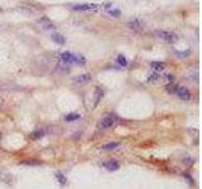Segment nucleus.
Here are the masks:
<instances>
[{
	"instance_id": "17",
	"label": "nucleus",
	"mask_w": 202,
	"mask_h": 189,
	"mask_svg": "<svg viewBox=\"0 0 202 189\" xmlns=\"http://www.w3.org/2000/svg\"><path fill=\"white\" fill-rule=\"evenodd\" d=\"M102 96H104V92L101 91L100 88H97V90H96V105H97V102L101 100V97H102Z\"/></svg>"
},
{
	"instance_id": "20",
	"label": "nucleus",
	"mask_w": 202,
	"mask_h": 189,
	"mask_svg": "<svg viewBox=\"0 0 202 189\" xmlns=\"http://www.w3.org/2000/svg\"><path fill=\"white\" fill-rule=\"evenodd\" d=\"M158 78H161V77H159V74L158 73H153V74H150L148 77V81H157Z\"/></svg>"
},
{
	"instance_id": "12",
	"label": "nucleus",
	"mask_w": 202,
	"mask_h": 189,
	"mask_svg": "<svg viewBox=\"0 0 202 189\" xmlns=\"http://www.w3.org/2000/svg\"><path fill=\"white\" fill-rule=\"evenodd\" d=\"M119 142H116V141H112V142H107V144H105L102 145V149L104 150H114V149H116V148H119Z\"/></svg>"
},
{
	"instance_id": "1",
	"label": "nucleus",
	"mask_w": 202,
	"mask_h": 189,
	"mask_svg": "<svg viewBox=\"0 0 202 189\" xmlns=\"http://www.w3.org/2000/svg\"><path fill=\"white\" fill-rule=\"evenodd\" d=\"M61 61L65 63H68V64H85L86 63V58L82 56H78V54H73L71 52H63L61 53Z\"/></svg>"
},
{
	"instance_id": "18",
	"label": "nucleus",
	"mask_w": 202,
	"mask_h": 189,
	"mask_svg": "<svg viewBox=\"0 0 202 189\" xmlns=\"http://www.w3.org/2000/svg\"><path fill=\"white\" fill-rule=\"evenodd\" d=\"M107 13L110 15H112V16H119L120 15V10H115V9H107Z\"/></svg>"
},
{
	"instance_id": "11",
	"label": "nucleus",
	"mask_w": 202,
	"mask_h": 189,
	"mask_svg": "<svg viewBox=\"0 0 202 189\" xmlns=\"http://www.w3.org/2000/svg\"><path fill=\"white\" fill-rule=\"evenodd\" d=\"M51 39H52L54 43H57V44H65V37L61 35V34H53L52 37H51Z\"/></svg>"
},
{
	"instance_id": "16",
	"label": "nucleus",
	"mask_w": 202,
	"mask_h": 189,
	"mask_svg": "<svg viewBox=\"0 0 202 189\" xmlns=\"http://www.w3.org/2000/svg\"><path fill=\"white\" fill-rule=\"evenodd\" d=\"M116 61H117V63H119V64H121L123 67H126V66H128V61H126V59H125V57H124V56H121V54H120V56H117Z\"/></svg>"
},
{
	"instance_id": "2",
	"label": "nucleus",
	"mask_w": 202,
	"mask_h": 189,
	"mask_svg": "<svg viewBox=\"0 0 202 189\" xmlns=\"http://www.w3.org/2000/svg\"><path fill=\"white\" fill-rule=\"evenodd\" d=\"M154 35L158 38V39H161L163 42H166V43H174L178 39V37H177L176 33L173 32H168V30H162V29H158V30L154 32Z\"/></svg>"
},
{
	"instance_id": "22",
	"label": "nucleus",
	"mask_w": 202,
	"mask_h": 189,
	"mask_svg": "<svg viewBox=\"0 0 202 189\" xmlns=\"http://www.w3.org/2000/svg\"><path fill=\"white\" fill-rule=\"evenodd\" d=\"M183 161L186 163V164H191V163H192L193 160H191V158H189V156H187L186 159H183Z\"/></svg>"
},
{
	"instance_id": "8",
	"label": "nucleus",
	"mask_w": 202,
	"mask_h": 189,
	"mask_svg": "<svg viewBox=\"0 0 202 189\" xmlns=\"http://www.w3.org/2000/svg\"><path fill=\"white\" fill-rule=\"evenodd\" d=\"M39 23L42 25V28L46 29V30H51V29H56V25H54L51 20H48L47 18H43L39 20Z\"/></svg>"
},
{
	"instance_id": "4",
	"label": "nucleus",
	"mask_w": 202,
	"mask_h": 189,
	"mask_svg": "<svg viewBox=\"0 0 202 189\" xmlns=\"http://www.w3.org/2000/svg\"><path fill=\"white\" fill-rule=\"evenodd\" d=\"M176 93L181 100H183V101H189L191 100V92H189L188 88H186V87H178L177 88V91H176Z\"/></svg>"
},
{
	"instance_id": "15",
	"label": "nucleus",
	"mask_w": 202,
	"mask_h": 189,
	"mask_svg": "<svg viewBox=\"0 0 202 189\" xmlns=\"http://www.w3.org/2000/svg\"><path fill=\"white\" fill-rule=\"evenodd\" d=\"M31 136H32L33 140H38V139H41L42 136H44V131H43V130H37V131L32 132Z\"/></svg>"
},
{
	"instance_id": "14",
	"label": "nucleus",
	"mask_w": 202,
	"mask_h": 189,
	"mask_svg": "<svg viewBox=\"0 0 202 189\" xmlns=\"http://www.w3.org/2000/svg\"><path fill=\"white\" fill-rule=\"evenodd\" d=\"M78 119H81V116L78 115V113H68L66 117H65V120L66 121H76V120H78Z\"/></svg>"
},
{
	"instance_id": "3",
	"label": "nucleus",
	"mask_w": 202,
	"mask_h": 189,
	"mask_svg": "<svg viewBox=\"0 0 202 189\" xmlns=\"http://www.w3.org/2000/svg\"><path fill=\"white\" fill-rule=\"evenodd\" d=\"M114 124H115V117L111 116V115H107V116H105L101 119L99 126L101 129H107V127H111Z\"/></svg>"
},
{
	"instance_id": "7",
	"label": "nucleus",
	"mask_w": 202,
	"mask_h": 189,
	"mask_svg": "<svg viewBox=\"0 0 202 189\" xmlns=\"http://www.w3.org/2000/svg\"><path fill=\"white\" fill-rule=\"evenodd\" d=\"M92 79V76L88 74V73H83V74H80V76H76L73 78V82L76 83H87Z\"/></svg>"
},
{
	"instance_id": "5",
	"label": "nucleus",
	"mask_w": 202,
	"mask_h": 189,
	"mask_svg": "<svg viewBox=\"0 0 202 189\" xmlns=\"http://www.w3.org/2000/svg\"><path fill=\"white\" fill-rule=\"evenodd\" d=\"M97 8V5L95 4H82V5H73L72 6V10L76 11H90V10H94Z\"/></svg>"
},
{
	"instance_id": "19",
	"label": "nucleus",
	"mask_w": 202,
	"mask_h": 189,
	"mask_svg": "<svg viewBox=\"0 0 202 189\" xmlns=\"http://www.w3.org/2000/svg\"><path fill=\"white\" fill-rule=\"evenodd\" d=\"M164 79H166V81H168V83H169V82H173L174 76H173V74H171V73H168V74L164 76Z\"/></svg>"
},
{
	"instance_id": "13",
	"label": "nucleus",
	"mask_w": 202,
	"mask_h": 189,
	"mask_svg": "<svg viewBox=\"0 0 202 189\" xmlns=\"http://www.w3.org/2000/svg\"><path fill=\"white\" fill-rule=\"evenodd\" d=\"M177 88H178V86H177L174 82H169V83H168V85L166 86V91L168 92V93H176Z\"/></svg>"
},
{
	"instance_id": "10",
	"label": "nucleus",
	"mask_w": 202,
	"mask_h": 189,
	"mask_svg": "<svg viewBox=\"0 0 202 189\" xmlns=\"http://www.w3.org/2000/svg\"><path fill=\"white\" fill-rule=\"evenodd\" d=\"M150 67L154 71H157V72H161V71H163L164 68H166V63H163V62H152Z\"/></svg>"
},
{
	"instance_id": "21",
	"label": "nucleus",
	"mask_w": 202,
	"mask_h": 189,
	"mask_svg": "<svg viewBox=\"0 0 202 189\" xmlns=\"http://www.w3.org/2000/svg\"><path fill=\"white\" fill-rule=\"evenodd\" d=\"M57 178H58V182H62V183H65V176L61 175V174H57Z\"/></svg>"
},
{
	"instance_id": "6",
	"label": "nucleus",
	"mask_w": 202,
	"mask_h": 189,
	"mask_svg": "<svg viewBox=\"0 0 202 189\" xmlns=\"http://www.w3.org/2000/svg\"><path fill=\"white\" fill-rule=\"evenodd\" d=\"M128 28L130 30H134V32H140L143 29V23L139 19H133L128 23Z\"/></svg>"
},
{
	"instance_id": "9",
	"label": "nucleus",
	"mask_w": 202,
	"mask_h": 189,
	"mask_svg": "<svg viewBox=\"0 0 202 189\" xmlns=\"http://www.w3.org/2000/svg\"><path fill=\"white\" fill-rule=\"evenodd\" d=\"M105 168H106L107 170H111V171H116L120 169V164L117 163L116 160H111V161H107L105 163Z\"/></svg>"
}]
</instances>
